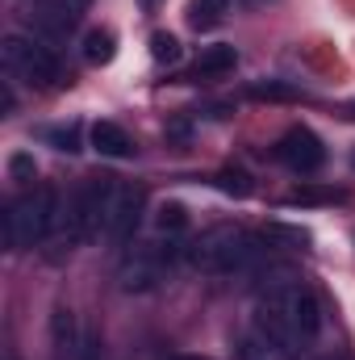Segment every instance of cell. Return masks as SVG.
I'll return each mask as SVG.
<instances>
[{
  "instance_id": "obj_1",
  "label": "cell",
  "mask_w": 355,
  "mask_h": 360,
  "mask_svg": "<svg viewBox=\"0 0 355 360\" xmlns=\"http://www.w3.org/2000/svg\"><path fill=\"white\" fill-rule=\"evenodd\" d=\"M255 327H264L267 335L288 352V360H297L305 348H314L318 331H322V306L314 297V289H305L288 269L267 272V285L255 297Z\"/></svg>"
},
{
  "instance_id": "obj_2",
  "label": "cell",
  "mask_w": 355,
  "mask_h": 360,
  "mask_svg": "<svg viewBox=\"0 0 355 360\" xmlns=\"http://www.w3.org/2000/svg\"><path fill=\"white\" fill-rule=\"evenodd\" d=\"M267 252H272L267 235H255L247 226H213L188 243V264L209 276H243L260 269Z\"/></svg>"
},
{
  "instance_id": "obj_3",
  "label": "cell",
  "mask_w": 355,
  "mask_h": 360,
  "mask_svg": "<svg viewBox=\"0 0 355 360\" xmlns=\"http://www.w3.org/2000/svg\"><path fill=\"white\" fill-rule=\"evenodd\" d=\"M63 205H59V188L55 184H34L25 188L21 197H13L4 205V248L8 252H21V248H34L42 239H51L55 231H63Z\"/></svg>"
},
{
  "instance_id": "obj_4",
  "label": "cell",
  "mask_w": 355,
  "mask_h": 360,
  "mask_svg": "<svg viewBox=\"0 0 355 360\" xmlns=\"http://www.w3.org/2000/svg\"><path fill=\"white\" fill-rule=\"evenodd\" d=\"M180 260H188V243H176V235L155 239V243H134L121 260H117V289L121 293H151L168 281V272Z\"/></svg>"
},
{
  "instance_id": "obj_5",
  "label": "cell",
  "mask_w": 355,
  "mask_h": 360,
  "mask_svg": "<svg viewBox=\"0 0 355 360\" xmlns=\"http://www.w3.org/2000/svg\"><path fill=\"white\" fill-rule=\"evenodd\" d=\"M0 63H4V76L8 80H25L29 89H51L63 80V68L55 59L51 46H42L38 38H21V34H8L0 42Z\"/></svg>"
},
{
  "instance_id": "obj_6",
  "label": "cell",
  "mask_w": 355,
  "mask_h": 360,
  "mask_svg": "<svg viewBox=\"0 0 355 360\" xmlns=\"http://www.w3.org/2000/svg\"><path fill=\"white\" fill-rule=\"evenodd\" d=\"M113 193H117V180L113 176H92L80 184V193L72 197L67 214H63V235L67 243H88L105 231V218H109V205H113Z\"/></svg>"
},
{
  "instance_id": "obj_7",
  "label": "cell",
  "mask_w": 355,
  "mask_h": 360,
  "mask_svg": "<svg viewBox=\"0 0 355 360\" xmlns=\"http://www.w3.org/2000/svg\"><path fill=\"white\" fill-rule=\"evenodd\" d=\"M142 205H147V188L134 184V180H117V193H113V205H109V218H105V239L113 248H126L142 222Z\"/></svg>"
},
{
  "instance_id": "obj_8",
  "label": "cell",
  "mask_w": 355,
  "mask_h": 360,
  "mask_svg": "<svg viewBox=\"0 0 355 360\" xmlns=\"http://www.w3.org/2000/svg\"><path fill=\"white\" fill-rule=\"evenodd\" d=\"M276 160L284 164V168H293V172H318L322 164H326V147H322V139L309 130V126H293V130H284V139L276 143Z\"/></svg>"
},
{
  "instance_id": "obj_9",
  "label": "cell",
  "mask_w": 355,
  "mask_h": 360,
  "mask_svg": "<svg viewBox=\"0 0 355 360\" xmlns=\"http://www.w3.org/2000/svg\"><path fill=\"white\" fill-rule=\"evenodd\" d=\"M92 0H38V13H34V21H38V30L42 34H63V30H72L84 13H88Z\"/></svg>"
},
{
  "instance_id": "obj_10",
  "label": "cell",
  "mask_w": 355,
  "mask_h": 360,
  "mask_svg": "<svg viewBox=\"0 0 355 360\" xmlns=\"http://www.w3.org/2000/svg\"><path fill=\"white\" fill-rule=\"evenodd\" d=\"M234 360H288V352L267 335L264 327H247L239 340H234Z\"/></svg>"
},
{
  "instance_id": "obj_11",
  "label": "cell",
  "mask_w": 355,
  "mask_h": 360,
  "mask_svg": "<svg viewBox=\"0 0 355 360\" xmlns=\"http://www.w3.org/2000/svg\"><path fill=\"white\" fill-rule=\"evenodd\" d=\"M234 63H239V51H234L230 42L205 46V51L196 55V63H192V76H188V80H213V76H226V72H234Z\"/></svg>"
},
{
  "instance_id": "obj_12",
  "label": "cell",
  "mask_w": 355,
  "mask_h": 360,
  "mask_svg": "<svg viewBox=\"0 0 355 360\" xmlns=\"http://www.w3.org/2000/svg\"><path fill=\"white\" fill-rule=\"evenodd\" d=\"M88 139H92V147H96L100 155H109V160H126V155H134V143H130V134H126L117 122H96Z\"/></svg>"
},
{
  "instance_id": "obj_13",
  "label": "cell",
  "mask_w": 355,
  "mask_h": 360,
  "mask_svg": "<svg viewBox=\"0 0 355 360\" xmlns=\"http://www.w3.org/2000/svg\"><path fill=\"white\" fill-rule=\"evenodd\" d=\"M51 344L59 356H76V348H80V327L67 306H55V314H51Z\"/></svg>"
},
{
  "instance_id": "obj_14",
  "label": "cell",
  "mask_w": 355,
  "mask_h": 360,
  "mask_svg": "<svg viewBox=\"0 0 355 360\" xmlns=\"http://www.w3.org/2000/svg\"><path fill=\"white\" fill-rule=\"evenodd\" d=\"M80 51H84V59H88L92 68H105L117 55V34L113 30H88L84 42H80Z\"/></svg>"
},
{
  "instance_id": "obj_15",
  "label": "cell",
  "mask_w": 355,
  "mask_h": 360,
  "mask_svg": "<svg viewBox=\"0 0 355 360\" xmlns=\"http://www.w3.org/2000/svg\"><path fill=\"white\" fill-rule=\"evenodd\" d=\"M226 13H230V0H192V4H188V25L205 34V30L222 25Z\"/></svg>"
},
{
  "instance_id": "obj_16",
  "label": "cell",
  "mask_w": 355,
  "mask_h": 360,
  "mask_svg": "<svg viewBox=\"0 0 355 360\" xmlns=\"http://www.w3.org/2000/svg\"><path fill=\"white\" fill-rule=\"evenodd\" d=\"M38 139L42 143H51L55 151H63V155H76V151H84V143H80V126L72 122V126H42L38 130Z\"/></svg>"
},
{
  "instance_id": "obj_17",
  "label": "cell",
  "mask_w": 355,
  "mask_h": 360,
  "mask_svg": "<svg viewBox=\"0 0 355 360\" xmlns=\"http://www.w3.org/2000/svg\"><path fill=\"white\" fill-rule=\"evenodd\" d=\"M330 201H343V193L322 188V184H301V188L284 193V205H330Z\"/></svg>"
},
{
  "instance_id": "obj_18",
  "label": "cell",
  "mask_w": 355,
  "mask_h": 360,
  "mask_svg": "<svg viewBox=\"0 0 355 360\" xmlns=\"http://www.w3.org/2000/svg\"><path fill=\"white\" fill-rule=\"evenodd\" d=\"M213 184H217V188H222L226 197H239V201L255 193V184H251V176H247L243 168H222V172L213 176Z\"/></svg>"
},
{
  "instance_id": "obj_19",
  "label": "cell",
  "mask_w": 355,
  "mask_h": 360,
  "mask_svg": "<svg viewBox=\"0 0 355 360\" xmlns=\"http://www.w3.org/2000/svg\"><path fill=\"white\" fill-rule=\"evenodd\" d=\"M247 96H255V101H301L305 92L297 84H284V80H260L247 89Z\"/></svg>"
},
{
  "instance_id": "obj_20",
  "label": "cell",
  "mask_w": 355,
  "mask_h": 360,
  "mask_svg": "<svg viewBox=\"0 0 355 360\" xmlns=\"http://www.w3.org/2000/svg\"><path fill=\"white\" fill-rule=\"evenodd\" d=\"M180 55H184V51H180L176 34H168V30L151 34V59H155V63H168V68H172V63H180Z\"/></svg>"
},
{
  "instance_id": "obj_21",
  "label": "cell",
  "mask_w": 355,
  "mask_h": 360,
  "mask_svg": "<svg viewBox=\"0 0 355 360\" xmlns=\"http://www.w3.org/2000/svg\"><path fill=\"white\" fill-rule=\"evenodd\" d=\"M155 226H159L163 235H180V231L188 226V210H184L180 201H163L159 214H155Z\"/></svg>"
},
{
  "instance_id": "obj_22",
  "label": "cell",
  "mask_w": 355,
  "mask_h": 360,
  "mask_svg": "<svg viewBox=\"0 0 355 360\" xmlns=\"http://www.w3.org/2000/svg\"><path fill=\"white\" fill-rule=\"evenodd\" d=\"M264 235H267V239H284V243H297V248H305V243H309V231H301V226H284V222H272Z\"/></svg>"
},
{
  "instance_id": "obj_23",
  "label": "cell",
  "mask_w": 355,
  "mask_h": 360,
  "mask_svg": "<svg viewBox=\"0 0 355 360\" xmlns=\"http://www.w3.org/2000/svg\"><path fill=\"white\" fill-rule=\"evenodd\" d=\"M8 176H13V180H34V155L17 151V155L8 160Z\"/></svg>"
},
{
  "instance_id": "obj_24",
  "label": "cell",
  "mask_w": 355,
  "mask_h": 360,
  "mask_svg": "<svg viewBox=\"0 0 355 360\" xmlns=\"http://www.w3.org/2000/svg\"><path fill=\"white\" fill-rule=\"evenodd\" d=\"M17 109V92H13V80H0V113L8 117Z\"/></svg>"
},
{
  "instance_id": "obj_25",
  "label": "cell",
  "mask_w": 355,
  "mask_h": 360,
  "mask_svg": "<svg viewBox=\"0 0 355 360\" xmlns=\"http://www.w3.org/2000/svg\"><path fill=\"white\" fill-rule=\"evenodd\" d=\"M243 4H247V8H260V4H267V0H243Z\"/></svg>"
},
{
  "instance_id": "obj_26",
  "label": "cell",
  "mask_w": 355,
  "mask_h": 360,
  "mask_svg": "<svg viewBox=\"0 0 355 360\" xmlns=\"http://www.w3.org/2000/svg\"><path fill=\"white\" fill-rule=\"evenodd\" d=\"M172 360H209V356H172Z\"/></svg>"
},
{
  "instance_id": "obj_27",
  "label": "cell",
  "mask_w": 355,
  "mask_h": 360,
  "mask_svg": "<svg viewBox=\"0 0 355 360\" xmlns=\"http://www.w3.org/2000/svg\"><path fill=\"white\" fill-rule=\"evenodd\" d=\"M347 113H351V117H355V105H351V109H347Z\"/></svg>"
},
{
  "instance_id": "obj_28",
  "label": "cell",
  "mask_w": 355,
  "mask_h": 360,
  "mask_svg": "<svg viewBox=\"0 0 355 360\" xmlns=\"http://www.w3.org/2000/svg\"><path fill=\"white\" fill-rule=\"evenodd\" d=\"M351 164H355V160H351Z\"/></svg>"
}]
</instances>
